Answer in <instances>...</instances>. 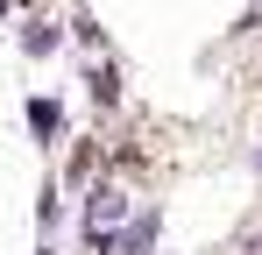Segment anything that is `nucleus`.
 Instances as JSON below:
<instances>
[{"mask_svg": "<svg viewBox=\"0 0 262 255\" xmlns=\"http://www.w3.org/2000/svg\"><path fill=\"white\" fill-rule=\"evenodd\" d=\"M121 220H128V192H121V184H99L85 199V234L99 248H114V227H121Z\"/></svg>", "mask_w": 262, "mask_h": 255, "instance_id": "obj_1", "label": "nucleus"}, {"mask_svg": "<svg viewBox=\"0 0 262 255\" xmlns=\"http://www.w3.org/2000/svg\"><path fill=\"white\" fill-rule=\"evenodd\" d=\"M29 121H36V135H57V99H29Z\"/></svg>", "mask_w": 262, "mask_h": 255, "instance_id": "obj_2", "label": "nucleus"}, {"mask_svg": "<svg viewBox=\"0 0 262 255\" xmlns=\"http://www.w3.org/2000/svg\"><path fill=\"white\" fill-rule=\"evenodd\" d=\"M92 99H99V107H114V99H121V85H114V71H106V64L92 71Z\"/></svg>", "mask_w": 262, "mask_h": 255, "instance_id": "obj_3", "label": "nucleus"}, {"mask_svg": "<svg viewBox=\"0 0 262 255\" xmlns=\"http://www.w3.org/2000/svg\"><path fill=\"white\" fill-rule=\"evenodd\" d=\"M21 42H29V50H57V29H50V22H29V36H21Z\"/></svg>", "mask_w": 262, "mask_h": 255, "instance_id": "obj_4", "label": "nucleus"}]
</instances>
